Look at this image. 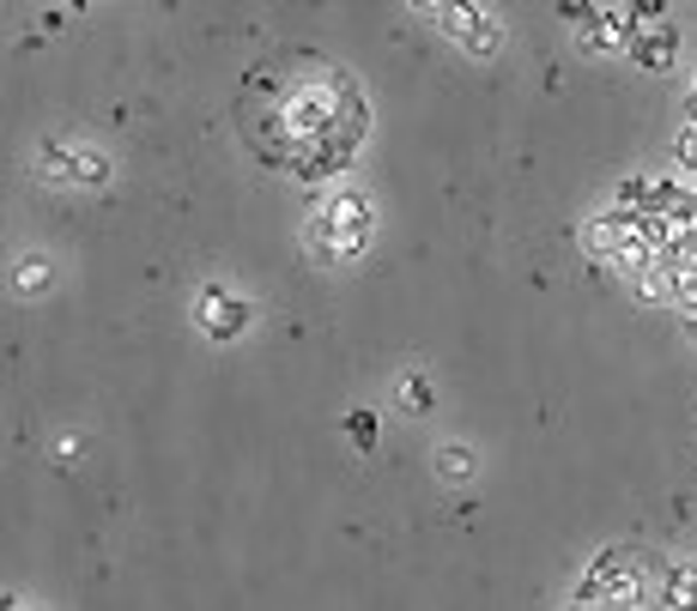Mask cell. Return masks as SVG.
Returning <instances> with one entry per match:
<instances>
[{"label": "cell", "mask_w": 697, "mask_h": 611, "mask_svg": "<svg viewBox=\"0 0 697 611\" xmlns=\"http://www.w3.org/2000/svg\"><path fill=\"white\" fill-rule=\"evenodd\" d=\"M437 19H443V31L461 43V49H474V55H498V43H503V37H498V25H491L486 13H479L474 0H449V7H443Z\"/></svg>", "instance_id": "cell-1"}, {"label": "cell", "mask_w": 697, "mask_h": 611, "mask_svg": "<svg viewBox=\"0 0 697 611\" xmlns=\"http://www.w3.org/2000/svg\"><path fill=\"white\" fill-rule=\"evenodd\" d=\"M195 321L207 327L212 339H237L243 327H249V303L231 297V291H219V285H207V291L195 297Z\"/></svg>", "instance_id": "cell-2"}, {"label": "cell", "mask_w": 697, "mask_h": 611, "mask_svg": "<svg viewBox=\"0 0 697 611\" xmlns=\"http://www.w3.org/2000/svg\"><path fill=\"white\" fill-rule=\"evenodd\" d=\"M637 25H643L637 13H601L589 31H582V43H589V49H601V55H606V49H631V43H637Z\"/></svg>", "instance_id": "cell-3"}, {"label": "cell", "mask_w": 697, "mask_h": 611, "mask_svg": "<svg viewBox=\"0 0 697 611\" xmlns=\"http://www.w3.org/2000/svg\"><path fill=\"white\" fill-rule=\"evenodd\" d=\"M637 297L643 303H661V297H673V291H679V267H673V260H649V267H637Z\"/></svg>", "instance_id": "cell-4"}, {"label": "cell", "mask_w": 697, "mask_h": 611, "mask_svg": "<svg viewBox=\"0 0 697 611\" xmlns=\"http://www.w3.org/2000/svg\"><path fill=\"white\" fill-rule=\"evenodd\" d=\"M316 219L334 224V231H370V200L364 195H334Z\"/></svg>", "instance_id": "cell-5"}, {"label": "cell", "mask_w": 697, "mask_h": 611, "mask_svg": "<svg viewBox=\"0 0 697 611\" xmlns=\"http://www.w3.org/2000/svg\"><path fill=\"white\" fill-rule=\"evenodd\" d=\"M673 49H679V37L661 25V37H637V43H631V61L649 67V73H667V67H673Z\"/></svg>", "instance_id": "cell-6"}, {"label": "cell", "mask_w": 697, "mask_h": 611, "mask_svg": "<svg viewBox=\"0 0 697 611\" xmlns=\"http://www.w3.org/2000/svg\"><path fill=\"white\" fill-rule=\"evenodd\" d=\"M474 472H479V460H474V448H467V443H443V448H437V479H443V484H467Z\"/></svg>", "instance_id": "cell-7"}, {"label": "cell", "mask_w": 697, "mask_h": 611, "mask_svg": "<svg viewBox=\"0 0 697 611\" xmlns=\"http://www.w3.org/2000/svg\"><path fill=\"white\" fill-rule=\"evenodd\" d=\"M43 285H49V255H19L13 291H43Z\"/></svg>", "instance_id": "cell-8"}, {"label": "cell", "mask_w": 697, "mask_h": 611, "mask_svg": "<svg viewBox=\"0 0 697 611\" xmlns=\"http://www.w3.org/2000/svg\"><path fill=\"white\" fill-rule=\"evenodd\" d=\"M346 436L358 443V455H370V448H376V436H382L376 412H364V406H358V412H346Z\"/></svg>", "instance_id": "cell-9"}, {"label": "cell", "mask_w": 697, "mask_h": 611, "mask_svg": "<svg viewBox=\"0 0 697 611\" xmlns=\"http://www.w3.org/2000/svg\"><path fill=\"white\" fill-rule=\"evenodd\" d=\"M67 157H73V183H85V188L109 183V157L104 152H67Z\"/></svg>", "instance_id": "cell-10"}, {"label": "cell", "mask_w": 697, "mask_h": 611, "mask_svg": "<svg viewBox=\"0 0 697 611\" xmlns=\"http://www.w3.org/2000/svg\"><path fill=\"white\" fill-rule=\"evenodd\" d=\"M661 606H697V569H673L661 587Z\"/></svg>", "instance_id": "cell-11"}, {"label": "cell", "mask_w": 697, "mask_h": 611, "mask_svg": "<svg viewBox=\"0 0 697 611\" xmlns=\"http://www.w3.org/2000/svg\"><path fill=\"white\" fill-rule=\"evenodd\" d=\"M400 412H413V418L431 412V381L425 376H400Z\"/></svg>", "instance_id": "cell-12"}, {"label": "cell", "mask_w": 697, "mask_h": 611, "mask_svg": "<svg viewBox=\"0 0 697 611\" xmlns=\"http://www.w3.org/2000/svg\"><path fill=\"white\" fill-rule=\"evenodd\" d=\"M673 152H679V164H685V169H692V176H697V121H685V128H679V140H673Z\"/></svg>", "instance_id": "cell-13"}, {"label": "cell", "mask_w": 697, "mask_h": 611, "mask_svg": "<svg viewBox=\"0 0 697 611\" xmlns=\"http://www.w3.org/2000/svg\"><path fill=\"white\" fill-rule=\"evenodd\" d=\"M565 19H570V25H577V31H589L594 19H601V13H594V0H565Z\"/></svg>", "instance_id": "cell-14"}, {"label": "cell", "mask_w": 697, "mask_h": 611, "mask_svg": "<svg viewBox=\"0 0 697 611\" xmlns=\"http://www.w3.org/2000/svg\"><path fill=\"white\" fill-rule=\"evenodd\" d=\"M80 455H85V448L73 443V436H61V448H55V460H61V467H73V460H80Z\"/></svg>", "instance_id": "cell-15"}, {"label": "cell", "mask_w": 697, "mask_h": 611, "mask_svg": "<svg viewBox=\"0 0 697 611\" xmlns=\"http://www.w3.org/2000/svg\"><path fill=\"white\" fill-rule=\"evenodd\" d=\"M407 7H419L425 19H437V13H443V7H449V0H407Z\"/></svg>", "instance_id": "cell-16"}, {"label": "cell", "mask_w": 697, "mask_h": 611, "mask_svg": "<svg viewBox=\"0 0 697 611\" xmlns=\"http://www.w3.org/2000/svg\"><path fill=\"white\" fill-rule=\"evenodd\" d=\"M685 333H692V339H697V309H692V315H685Z\"/></svg>", "instance_id": "cell-17"}]
</instances>
